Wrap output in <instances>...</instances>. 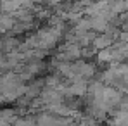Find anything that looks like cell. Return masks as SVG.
<instances>
[{"mask_svg": "<svg viewBox=\"0 0 128 126\" xmlns=\"http://www.w3.org/2000/svg\"><path fill=\"white\" fill-rule=\"evenodd\" d=\"M21 43L18 42V38H12V36H7L4 38V52L10 54V52H16V48H19Z\"/></svg>", "mask_w": 128, "mask_h": 126, "instance_id": "6", "label": "cell"}, {"mask_svg": "<svg viewBox=\"0 0 128 126\" xmlns=\"http://www.w3.org/2000/svg\"><path fill=\"white\" fill-rule=\"evenodd\" d=\"M74 31L76 33H88V31H92V21H90V17H82V21H78L74 24Z\"/></svg>", "mask_w": 128, "mask_h": 126, "instance_id": "7", "label": "cell"}, {"mask_svg": "<svg viewBox=\"0 0 128 126\" xmlns=\"http://www.w3.org/2000/svg\"><path fill=\"white\" fill-rule=\"evenodd\" d=\"M42 62H28V66L24 67V71H28L31 76H35V74H38L40 71H42Z\"/></svg>", "mask_w": 128, "mask_h": 126, "instance_id": "9", "label": "cell"}, {"mask_svg": "<svg viewBox=\"0 0 128 126\" xmlns=\"http://www.w3.org/2000/svg\"><path fill=\"white\" fill-rule=\"evenodd\" d=\"M62 36V31L61 29H56V28H43L36 33V38H38V48L40 50H50L54 48L57 42L61 40Z\"/></svg>", "mask_w": 128, "mask_h": 126, "instance_id": "1", "label": "cell"}, {"mask_svg": "<svg viewBox=\"0 0 128 126\" xmlns=\"http://www.w3.org/2000/svg\"><path fill=\"white\" fill-rule=\"evenodd\" d=\"M61 85V80H59V76H48L47 80H45V88H50V90H56L57 86Z\"/></svg>", "mask_w": 128, "mask_h": 126, "instance_id": "10", "label": "cell"}, {"mask_svg": "<svg viewBox=\"0 0 128 126\" xmlns=\"http://www.w3.org/2000/svg\"><path fill=\"white\" fill-rule=\"evenodd\" d=\"M88 93V83L85 80L74 81L69 85V97H85Z\"/></svg>", "mask_w": 128, "mask_h": 126, "instance_id": "2", "label": "cell"}, {"mask_svg": "<svg viewBox=\"0 0 128 126\" xmlns=\"http://www.w3.org/2000/svg\"><path fill=\"white\" fill-rule=\"evenodd\" d=\"M14 26H16V19L12 17V16H9V14H0V28L4 29V31H12L14 29Z\"/></svg>", "mask_w": 128, "mask_h": 126, "instance_id": "5", "label": "cell"}, {"mask_svg": "<svg viewBox=\"0 0 128 126\" xmlns=\"http://www.w3.org/2000/svg\"><path fill=\"white\" fill-rule=\"evenodd\" d=\"M112 45H114V40H112L109 35H97V36H95V40L92 42V47H94L97 52L106 50V48H111Z\"/></svg>", "mask_w": 128, "mask_h": 126, "instance_id": "3", "label": "cell"}, {"mask_svg": "<svg viewBox=\"0 0 128 126\" xmlns=\"http://www.w3.org/2000/svg\"><path fill=\"white\" fill-rule=\"evenodd\" d=\"M14 126H36V119H33V118H18Z\"/></svg>", "mask_w": 128, "mask_h": 126, "instance_id": "11", "label": "cell"}, {"mask_svg": "<svg viewBox=\"0 0 128 126\" xmlns=\"http://www.w3.org/2000/svg\"><path fill=\"white\" fill-rule=\"evenodd\" d=\"M2 33H4V29H2V28H0V35H2Z\"/></svg>", "mask_w": 128, "mask_h": 126, "instance_id": "13", "label": "cell"}, {"mask_svg": "<svg viewBox=\"0 0 128 126\" xmlns=\"http://www.w3.org/2000/svg\"><path fill=\"white\" fill-rule=\"evenodd\" d=\"M4 52V40H0V54Z\"/></svg>", "mask_w": 128, "mask_h": 126, "instance_id": "12", "label": "cell"}, {"mask_svg": "<svg viewBox=\"0 0 128 126\" xmlns=\"http://www.w3.org/2000/svg\"><path fill=\"white\" fill-rule=\"evenodd\" d=\"M97 61L99 62H112V50L106 48V50L97 52Z\"/></svg>", "mask_w": 128, "mask_h": 126, "instance_id": "8", "label": "cell"}, {"mask_svg": "<svg viewBox=\"0 0 128 126\" xmlns=\"http://www.w3.org/2000/svg\"><path fill=\"white\" fill-rule=\"evenodd\" d=\"M90 21H92V31H99L100 35L106 33L109 24H111V22H107L106 19H102V17H90Z\"/></svg>", "mask_w": 128, "mask_h": 126, "instance_id": "4", "label": "cell"}]
</instances>
